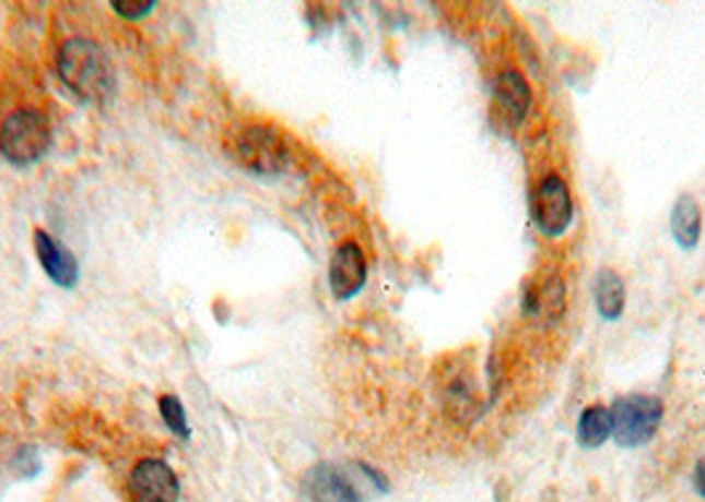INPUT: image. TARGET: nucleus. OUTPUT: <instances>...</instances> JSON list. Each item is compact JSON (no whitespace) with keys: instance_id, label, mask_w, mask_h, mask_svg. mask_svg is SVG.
<instances>
[{"instance_id":"1","label":"nucleus","mask_w":705,"mask_h":502,"mask_svg":"<svg viewBox=\"0 0 705 502\" xmlns=\"http://www.w3.org/2000/svg\"><path fill=\"white\" fill-rule=\"evenodd\" d=\"M59 74L74 96L85 100L109 98L115 91V69L96 43L70 40L59 50Z\"/></svg>"},{"instance_id":"2","label":"nucleus","mask_w":705,"mask_h":502,"mask_svg":"<svg viewBox=\"0 0 705 502\" xmlns=\"http://www.w3.org/2000/svg\"><path fill=\"white\" fill-rule=\"evenodd\" d=\"M51 146V124L35 109H19L0 128V154L11 165H33Z\"/></svg>"},{"instance_id":"3","label":"nucleus","mask_w":705,"mask_h":502,"mask_svg":"<svg viewBox=\"0 0 705 502\" xmlns=\"http://www.w3.org/2000/svg\"><path fill=\"white\" fill-rule=\"evenodd\" d=\"M610 416H613L615 442L621 447H642L658 431L663 405L660 399L645 397V394H628V397L615 399Z\"/></svg>"},{"instance_id":"4","label":"nucleus","mask_w":705,"mask_h":502,"mask_svg":"<svg viewBox=\"0 0 705 502\" xmlns=\"http://www.w3.org/2000/svg\"><path fill=\"white\" fill-rule=\"evenodd\" d=\"M234 143L242 165L260 175H277L290 165V148L284 138L268 124H249L236 135Z\"/></svg>"},{"instance_id":"5","label":"nucleus","mask_w":705,"mask_h":502,"mask_svg":"<svg viewBox=\"0 0 705 502\" xmlns=\"http://www.w3.org/2000/svg\"><path fill=\"white\" fill-rule=\"evenodd\" d=\"M303 500L305 502H361V487L348 468L318 463L305 474L303 479Z\"/></svg>"},{"instance_id":"6","label":"nucleus","mask_w":705,"mask_h":502,"mask_svg":"<svg viewBox=\"0 0 705 502\" xmlns=\"http://www.w3.org/2000/svg\"><path fill=\"white\" fill-rule=\"evenodd\" d=\"M533 219L539 225L541 234L547 236H560L565 234L567 225L573 219V199L571 191L557 175L547 178L544 183L539 186L533 196Z\"/></svg>"},{"instance_id":"7","label":"nucleus","mask_w":705,"mask_h":502,"mask_svg":"<svg viewBox=\"0 0 705 502\" xmlns=\"http://www.w3.org/2000/svg\"><path fill=\"white\" fill-rule=\"evenodd\" d=\"M128 489L133 502H178L180 494L176 470L167 463L152 461V457H146L130 470Z\"/></svg>"},{"instance_id":"8","label":"nucleus","mask_w":705,"mask_h":502,"mask_svg":"<svg viewBox=\"0 0 705 502\" xmlns=\"http://www.w3.org/2000/svg\"><path fill=\"white\" fill-rule=\"evenodd\" d=\"M366 284V256L359 243H342L329 265V286L337 299H351Z\"/></svg>"},{"instance_id":"9","label":"nucleus","mask_w":705,"mask_h":502,"mask_svg":"<svg viewBox=\"0 0 705 502\" xmlns=\"http://www.w3.org/2000/svg\"><path fill=\"white\" fill-rule=\"evenodd\" d=\"M35 251L40 260L43 270L48 278L61 288H74L80 278V267L74 254L67 247H61L54 236H48L46 230H35Z\"/></svg>"},{"instance_id":"10","label":"nucleus","mask_w":705,"mask_h":502,"mask_svg":"<svg viewBox=\"0 0 705 502\" xmlns=\"http://www.w3.org/2000/svg\"><path fill=\"white\" fill-rule=\"evenodd\" d=\"M496 104L504 115L509 117V122H520L526 117L530 106V87L520 72L507 69L498 74L496 80Z\"/></svg>"},{"instance_id":"11","label":"nucleus","mask_w":705,"mask_h":502,"mask_svg":"<svg viewBox=\"0 0 705 502\" xmlns=\"http://www.w3.org/2000/svg\"><path fill=\"white\" fill-rule=\"evenodd\" d=\"M671 230L673 238L682 249H692L701 238V210H697L695 199L682 196L677 201L671 212Z\"/></svg>"},{"instance_id":"12","label":"nucleus","mask_w":705,"mask_h":502,"mask_svg":"<svg viewBox=\"0 0 705 502\" xmlns=\"http://www.w3.org/2000/svg\"><path fill=\"white\" fill-rule=\"evenodd\" d=\"M613 434V416H610L608 407L591 405L581 413V420H578V442L584 447L595 450L602 447L608 442V437Z\"/></svg>"},{"instance_id":"13","label":"nucleus","mask_w":705,"mask_h":502,"mask_svg":"<svg viewBox=\"0 0 705 502\" xmlns=\"http://www.w3.org/2000/svg\"><path fill=\"white\" fill-rule=\"evenodd\" d=\"M623 301H626V291H623L621 275H615L613 270H602L600 278H597V307H600V315L608 320L621 318Z\"/></svg>"},{"instance_id":"14","label":"nucleus","mask_w":705,"mask_h":502,"mask_svg":"<svg viewBox=\"0 0 705 502\" xmlns=\"http://www.w3.org/2000/svg\"><path fill=\"white\" fill-rule=\"evenodd\" d=\"M160 416L165 420L167 429L173 431L178 439H189V416L184 410V402L176 394H162L160 397Z\"/></svg>"},{"instance_id":"15","label":"nucleus","mask_w":705,"mask_h":502,"mask_svg":"<svg viewBox=\"0 0 705 502\" xmlns=\"http://www.w3.org/2000/svg\"><path fill=\"white\" fill-rule=\"evenodd\" d=\"M154 0H111V9L125 19H141L154 11Z\"/></svg>"},{"instance_id":"16","label":"nucleus","mask_w":705,"mask_h":502,"mask_svg":"<svg viewBox=\"0 0 705 502\" xmlns=\"http://www.w3.org/2000/svg\"><path fill=\"white\" fill-rule=\"evenodd\" d=\"M695 489L701 498H705V461L697 463V468H695Z\"/></svg>"}]
</instances>
